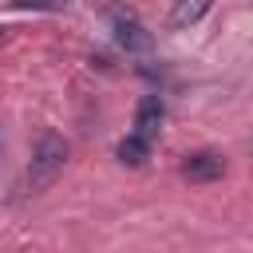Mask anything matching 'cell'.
Masks as SVG:
<instances>
[{"instance_id":"cell-1","label":"cell","mask_w":253,"mask_h":253,"mask_svg":"<svg viewBox=\"0 0 253 253\" xmlns=\"http://www.w3.org/2000/svg\"><path fill=\"white\" fill-rule=\"evenodd\" d=\"M63 162H67V142L63 138H55V134H43L40 138V146H36V154H32V166H28V190L36 194V190H43V186H51L55 182V174L63 170Z\"/></svg>"},{"instance_id":"cell-2","label":"cell","mask_w":253,"mask_h":253,"mask_svg":"<svg viewBox=\"0 0 253 253\" xmlns=\"http://www.w3.org/2000/svg\"><path fill=\"white\" fill-rule=\"evenodd\" d=\"M182 174H186L190 182H213V178H221V174H225V158H221V154H213V150L186 154Z\"/></svg>"},{"instance_id":"cell-3","label":"cell","mask_w":253,"mask_h":253,"mask_svg":"<svg viewBox=\"0 0 253 253\" xmlns=\"http://www.w3.org/2000/svg\"><path fill=\"white\" fill-rule=\"evenodd\" d=\"M162 115H166L162 99H158V95H142V99H138V107H134V134L154 138V134H158V126H162Z\"/></svg>"},{"instance_id":"cell-4","label":"cell","mask_w":253,"mask_h":253,"mask_svg":"<svg viewBox=\"0 0 253 253\" xmlns=\"http://www.w3.org/2000/svg\"><path fill=\"white\" fill-rule=\"evenodd\" d=\"M111 20H115V40H119L126 51H142V47L150 43V36L142 32V24H138L130 12H115Z\"/></svg>"},{"instance_id":"cell-5","label":"cell","mask_w":253,"mask_h":253,"mask_svg":"<svg viewBox=\"0 0 253 253\" xmlns=\"http://www.w3.org/2000/svg\"><path fill=\"white\" fill-rule=\"evenodd\" d=\"M210 8H213V0H174V8H170V28H190V24H198Z\"/></svg>"},{"instance_id":"cell-6","label":"cell","mask_w":253,"mask_h":253,"mask_svg":"<svg viewBox=\"0 0 253 253\" xmlns=\"http://www.w3.org/2000/svg\"><path fill=\"white\" fill-rule=\"evenodd\" d=\"M146 154H150V138H142V134H134V130L119 142V162H123V166H142Z\"/></svg>"},{"instance_id":"cell-7","label":"cell","mask_w":253,"mask_h":253,"mask_svg":"<svg viewBox=\"0 0 253 253\" xmlns=\"http://www.w3.org/2000/svg\"><path fill=\"white\" fill-rule=\"evenodd\" d=\"M16 8H32V12H59V8H67L71 0H12Z\"/></svg>"}]
</instances>
